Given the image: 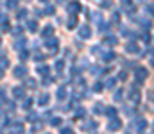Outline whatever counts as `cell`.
I'll use <instances>...</instances> for the list:
<instances>
[{
    "instance_id": "cell-1",
    "label": "cell",
    "mask_w": 154,
    "mask_h": 134,
    "mask_svg": "<svg viewBox=\"0 0 154 134\" xmlns=\"http://www.w3.org/2000/svg\"><path fill=\"white\" fill-rule=\"evenodd\" d=\"M57 45H59V41H57L56 38H52V39H49V41L45 43V46L49 48V52H50V54H54V52L57 50Z\"/></svg>"
},
{
    "instance_id": "cell-2",
    "label": "cell",
    "mask_w": 154,
    "mask_h": 134,
    "mask_svg": "<svg viewBox=\"0 0 154 134\" xmlns=\"http://www.w3.org/2000/svg\"><path fill=\"white\" fill-rule=\"evenodd\" d=\"M13 73H15V77H18V79H23L25 75H27V68H25V66H16L15 70H13Z\"/></svg>"
},
{
    "instance_id": "cell-3",
    "label": "cell",
    "mask_w": 154,
    "mask_h": 134,
    "mask_svg": "<svg viewBox=\"0 0 154 134\" xmlns=\"http://www.w3.org/2000/svg\"><path fill=\"white\" fill-rule=\"evenodd\" d=\"M49 102H50V95H49V93H41L39 98H38V104L45 107V105H49Z\"/></svg>"
},
{
    "instance_id": "cell-4",
    "label": "cell",
    "mask_w": 154,
    "mask_h": 134,
    "mask_svg": "<svg viewBox=\"0 0 154 134\" xmlns=\"http://www.w3.org/2000/svg\"><path fill=\"white\" fill-rule=\"evenodd\" d=\"M79 36H81V38H90V36H91V31H90V27H88V25L81 27V29H79Z\"/></svg>"
},
{
    "instance_id": "cell-5",
    "label": "cell",
    "mask_w": 154,
    "mask_h": 134,
    "mask_svg": "<svg viewBox=\"0 0 154 134\" xmlns=\"http://www.w3.org/2000/svg\"><path fill=\"white\" fill-rule=\"evenodd\" d=\"M36 72L39 73V75H43V77H45V75H49V72H50V68H49V66H47V64H39Z\"/></svg>"
},
{
    "instance_id": "cell-6",
    "label": "cell",
    "mask_w": 154,
    "mask_h": 134,
    "mask_svg": "<svg viewBox=\"0 0 154 134\" xmlns=\"http://www.w3.org/2000/svg\"><path fill=\"white\" fill-rule=\"evenodd\" d=\"M13 95H15V98H25V90L23 88H15L13 90Z\"/></svg>"
},
{
    "instance_id": "cell-7",
    "label": "cell",
    "mask_w": 154,
    "mask_h": 134,
    "mask_svg": "<svg viewBox=\"0 0 154 134\" xmlns=\"http://www.w3.org/2000/svg\"><path fill=\"white\" fill-rule=\"evenodd\" d=\"M52 32H54V29L49 25V27H45V29L41 31V36H43V38H52Z\"/></svg>"
},
{
    "instance_id": "cell-8",
    "label": "cell",
    "mask_w": 154,
    "mask_h": 134,
    "mask_svg": "<svg viewBox=\"0 0 154 134\" xmlns=\"http://www.w3.org/2000/svg\"><path fill=\"white\" fill-rule=\"evenodd\" d=\"M9 66V59L5 56H0V70H5Z\"/></svg>"
},
{
    "instance_id": "cell-9",
    "label": "cell",
    "mask_w": 154,
    "mask_h": 134,
    "mask_svg": "<svg viewBox=\"0 0 154 134\" xmlns=\"http://www.w3.org/2000/svg\"><path fill=\"white\" fill-rule=\"evenodd\" d=\"M27 27H29V31H31V32H36V31H38V22H36V20H29Z\"/></svg>"
},
{
    "instance_id": "cell-10",
    "label": "cell",
    "mask_w": 154,
    "mask_h": 134,
    "mask_svg": "<svg viewBox=\"0 0 154 134\" xmlns=\"http://www.w3.org/2000/svg\"><path fill=\"white\" fill-rule=\"evenodd\" d=\"M79 9H81V5H79V2H72V4L68 5V11H70V13H77Z\"/></svg>"
},
{
    "instance_id": "cell-11",
    "label": "cell",
    "mask_w": 154,
    "mask_h": 134,
    "mask_svg": "<svg viewBox=\"0 0 154 134\" xmlns=\"http://www.w3.org/2000/svg\"><path fill=\"white\" fill-rule=\"evenodd\" d=\"M5 5H7V9H16L18 7V2H16V0H7Z\"/></svg>"
},
{
    "instance_id": "cell-12",
    "label": "cell",
    "mask_w": 154,
    "mask_h": 134,
    "mask_svg": "<svg viewBox=\"0 0 154 134\" xmlns=\"http://www.w3.org/2000/svg\"><path fill=\"white\" fill-rule=\"evenodd\" d=\"M56 97H57V100H65V98H66V91H65L63 88H61V90H57Z\"/></svg>"
},
{
    "instance_id": "cell-13",
    "label": "cell",
    "mask_w": 154,
    "mask_h": 134,
    "mask_svg": "<svg viewBox=\"0 0 154 134\" xmlns=\"http://www.w3.org/2000/svg\"><path fill=\"white\" fill-rule=\"evenodd\" d=\"M127 52L136 54V52H138V45H136V43H129V45H127Z\"/></svg>"
},
{
    "instance_id": "cell-14",
    "label": "cell",
    "mask_w": 154,
    "mask_h": 134,
    "mask_svg": "<svg viewBox=\"0 0 154 134\" xmlns=\"http://www.w3.org/2000/svg\"><path fill=\"white\" fill-rule=\"evenodd\" d=\"M31 105H32V98H25L23 100V104H22V107H23V109H31Z\"/></svg>"
},
{
    "instance_id": "cell-15",
    "label": "cell",
    "mask_w": 154,
    "mask_h": 134,
    "mask_svg": "<svg viewBox=\"0 0 154 134\" xmlns=\"http://www.w3.org/2000/svg\"><path fill=\"white\" fill-rule=\"evenodd\" d=\"M13 131H15V132H16V131H18V132H23V131H25V129H23V123H20V122H18V123H13Z\"/></svg>"
},
{
    "instance_id": "cell-16",
    "label": "cell",
    "mask_w": 154,
    "mask_h": 134,
    "mask_svg": "<svg viewBox=\"0 0 154 134\" xmlns=\"http://www.w3.org/2000/svg\"><path fill=\"white\" fill-rule=\"evenodd\" d=\"M120 127H122V123H120L118 120H117V122H111V123H109L108 129H109V131H115V129H120Z\"/></svg>"
},
{
    "instance_id": "cell-17",
    "label": "cell",
    "mask_w": 154,
    "mask_h": 134,
    "mask_svg": "<svg viewBox=\"0 0 154 134\" xmlns=\"http://www.w3.org/2000/svg\"><path fill=\"white\" fill-rule=\"evenodd\" d=\"M75 25H77V18H75V16H70V20H68V29H73Z\"/></svg>"
},
{
    "instance_id": "cell-18",
    "label": "cell",
    "mask_w": 154,
    "mask_h": 134,
    "mask_svg": "<svg viewBox=\"0 0 154 134\" xmlns=\"http://www.w3.org/2000/svg\"><path fill=\"white\" fill-rule=\"evenodd\" d=\"M136 75H138V79H140V80H142V79H145V77H147V72H145L143 68H140V70L136 72Z\"/></svg>"
},
{
    "instance_id": "cell-19",
    "label": "cell",
    "mask_w": 154,
    "mask_h": 134,
    "mask_svg": "<svg viewBox=\"0 0 154 134\" xmlns=\"http://www.w3.org/2000/svg\"><path fill=\"white\" fill-rule=\"evenodd\" d=\"M22 32H23V29H22V27H16V29H13V36L20 38V36H22Z\"/></svg>"
},
{
    "instance_id": "cell-20",
    "label": "cell",
    "mask_w": 154,
    "mask_h": 134,
    "mask_svg": "<svg viewBox=\"0 0 154 134\" xmlns=\"http://www.w3.org/2000/svg\"><path fill=\"white\" fill-rule=\"evenodd\" d=\"M16 16H18V20H22V18H25V16H27V9H20V11L16 13Z\"/></svg>"
},
{
    "instance_id": "cell-21",
    "label": "cell",
    "mask_w": 154,
    "mask_h": 134,
    "mask_svg": "<svg viewBox=\"0 0 154 134\" xmlns=\"http://www.w3.org/2000/svg\"><path fill=\"white\" fill-rule=\"evenodd\" d=\"M23 45H25V39H18V43H15V48L16 50H22Z\"/></svg>"
},
{
    "instance_id": "cell-22",
    "label": "cell",
    "mask_w": 154,
    "mask_h": 134,
    "mask_svg": "<svg viewBox=\"0 0 154 134\" xmlns=\"http://www.w3.org/2000/svg\"><path fill=\"white\" fill-rule=\"evenodd\" d=\"M36 120H38L36 113H29V115H27V122H36Z\"/></svg>"
},
{
    "instance_id": "cell-23",
    "label": "cell",
    "mask_w": 154,
    "mask_h": 134,
    "mask_svg": "<svg viewBox=\"0 0 154 134\" xmlns=\"http://www.w3.org/2000/svg\"><path fill=\"white\" fill-rule=\"evenodd\" d=\"M50 125H54V127H57V125H61V118H57V116H54L50 120Z\"/></svg>"
},
{
    "instance_id": "cell-24",
    "label": "cell",
    "mask_w": 154,
    "mask_h": 134,
    "mask_svg": "<svg viewBox=\"0 0 154 134\" xmlns=\"http://www.w3.org/2000/svg\"><path fill=\"white\" fill-rule=\"evenodd\" d=\"M25 86H29V88H36V80L27 79V80H25Z\"/></svg>"
},
{
    "instance_id": "cell-25",
    "label": "cell",
    "mask_w": 154,
    "mask_h": 134,
    "mask_svg": "<svg viewBox=\"0 0 154 134\" xmlns=\"http://www.w3.org/2000/svg\"><path fill=\"white\" fill-rule=\"evenodd\" d=\"M95 127H97L95 122H86V123H84V129H95Z\"/></svg>"
},
{
    "instance_id": "cell-26",
    "label": "cell",
    "mask_w": 154,
    "mask_h": 134,
    "mask_svg": "<svg viewBox=\"0 0 154 134\" xmlns=\"http://www.w3.org/2000/svg\"><path fill=\"white\" fill-rule=\"evenodd\" d=\"M27 56H29V54L25 52V50H22V52H20V59H22V61H25V59H27Z\"/></svg>"
},
{
    "instance_id": "cell-27",
    "label": "cell",
    "mask_w": 154,
    "mask_h": 134,
    "mask_svg": "<svg viewBox=\"0 0 154 134\" xmlns=\"http://www.w3.org/2000/svg\"><path fill=\"white\" fill-rule=\"evenodd\" d=\"M63 66H65L63 61H57V63H56V70H57V72H59V70H63Z\"/></svg>"
},
{
    "instance_id": "cell-28",
    "label": "cell",
    "mask_w": 154,
    "mask_h": 134,
    "mask_svg": "<svg viewBox=\"0 0 154 134\" xmlns=\"http://www.w3.org/2000/svg\"><path fill=\"white\" fill-rule=\"evenodd\" d=\"M52 13H54V7H52V5H49V7L45 9V15H52Z\"/></svg>"
},
{
    "instance_id": "cell-29",
    "label": "cell",
    "mask_w": 154,
    "mask_h": 134,
    "mask_svg": "<svg viewBox=\"0 0 154 134\" xmlns=\"http://www.w3.org/2000/svg\"><path fill=\"white\" fill-rule=\"evenodd\" d=\"M100 90H102V84L100 82H97L95 86H93V91H100Z\"/></svg>"
},
{
    "instance_id": "cell-30",
    "label": "cell",
    "mask_w": 154,
    "mask_h": 134,
    "mask_svg": "<svg viewBox=\"0 0 154 134\" xmlns=\"http://www.w3.org/2000/svg\"><path fill=\"white\" fill-rule=\"evenodd\" d=\"M117 41V39L115 38H108V39H106V43H108V45H113V43H115Z\"/></svg>"
},
{
    "instance_id": "cell-31",
    "label": "cell",
    "mask_w": 154,
    "mask_h": 134,
    "mask_svg": "<svg viewBox=\"0 0 154 134\" xmlns=\"http://www.w3.org/2000/svg\"><path fill=\"white\" fill-rule=\"evenodd\" d=\"M4 22H7V16H5V15H0V23H4Z\"/></svg>"
},
{
    "instance_id": "cell-32",
    "label": "cell",
    "mask_w": 154,
    "mask_h": 134,
    "mask_svg": "<svg viewBox=\"0 0 154 134\" xmlns=\"http://www.w3.org/2000/svg\"><path fill=\"white\" fill-rule=\"evenodd\" d=\"M104 59H106V61H111V59H113V54H106Z\"/></svg>"
},
{
    "instance_id": "cell-33",
    "label": "cell",
    "mask_w": 154,
    "mask_h": 134,
    "mask_svg": "<svg viewBox=\"0 0 154 134\" xmlns=\"http://www.w3.org/2000/svg\"><path fill=\"white\" fill-rule=\"evenodd\" d=\"M5 104H7V105H5L7 109H15V104H13V102H5Z\"/></svg>"
},
{
    "instance_id": "cell-34",
    "label": "cell",
    "mask_w": 154,
    "mask_h": 134,
    "mask_svg": "<svg viewBox=\"0 0 154 134\" xmlns=\"http://www.w3.org/2000/svg\"><path fill=\"white\" fill-rule=\"evenodd\" d=\"M34 59H36V61H41V59H43V56H41V54H36V56H34Z\"/></svg>"
},
{
    "instance_id": "cell-35",
    "label": "cell",
    "mask_w": 154,
    "mask_h": 134,
    "mask_svg": "<svg viewBox=\"0 0 154 134\" xmlns=\"http://www.w3.org/2000/svg\"><path fill=\"white\" fill-rule=\"evenodd\" d=\"M108 115H109V116L115 115V109H113V107H109V109H108Z\"/></svg>"
},
{
    "instance_id": "cell-36",
    "label": "cell",
    "mask_w": 154,
    "mask_h": 134,
    "mask_svg": "<svg viewBox=\"0 0 154 134\" xmlns=\"http://www.w3.org/2000/svg\"><path fill=\"white\" fill-rule=\"evenodd\" d=\"M61 132H63V134H70V132H72V129H68V127H66V129H63Z\"/></svg>"
},
{
    "instance_id": "cell-37",
    "label": "cell",
    "mask_w": 154,
    "mask_h": 134,
    "mask_svg": "<svg viewBox=\"0 0 154 134\" xmlns=\"http://www.w3.org/2000/svg\"><path fill=\"white\" fill-rule=\"evenodd\" d=\"M0 98H5V91L4 90H0Z\"/></svg>"
},
{
    "instance_id": "cell-38",
    "label": "cell",
    "mask_w": 154,
    "mask_h": 134,
    "mask_svg": "<svg viewBox=\"0 0 154 134\" xmlns=\"http://www.w3.org/2000/svg\"><path fill=\"white\" fill-rule=\"evenodd\" d=\"M0 45H2V36H0Z\"/></svg>"
},
{
    "instance_id": "cell-39",
    "label": "cell",
    "mask_w": 154,
    "mask_h": 134,
    "mask_svg": "<svg viewBox=\"0 0 154 134\" xmlns=\"http://www.w3.org/2000/svg\"><path fill=\"white\" fill-rule=\"evenodd\" d=\"M41 2H49V0H41Z\"/></svg>"
}]
</instances>
